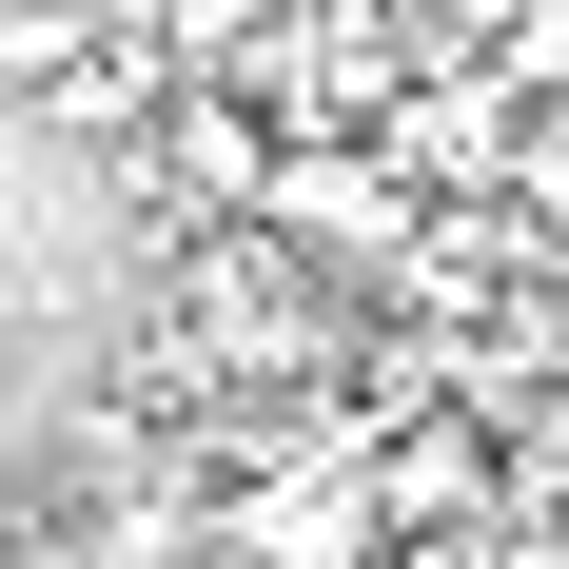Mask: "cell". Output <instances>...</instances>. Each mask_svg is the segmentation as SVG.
Listing matches in <instances>:
<instances>
[{"mask_svg": "<svg viewBox=\"0 0 569 569\" xmlns=\"http://www.w3.org/2000/svg\"><path fill=\"white\" fill-rule=\"evenodd\" d=\"M276 236H295V256H335L353 295H393V256L432 236V177H412L393 138H295V177H276Z\"/></svg>", "mask_w": 569, "mask_h": 569, "instance_id": "cell-1", "label": "cell"}, {"mask_svg": "<svg viewBox=\"0 0 569 569\" xmlns=\"http://www.w3.org/2000/svg\"><path fill=\"white\" fill-rule=\"evenodd\" d=\"M550 276H569V197H550Z\"/></svg>", "mask_w": 569, "mask_h": 569, "instance_id": "cell-2", "label": "cell"}]
</instances>
